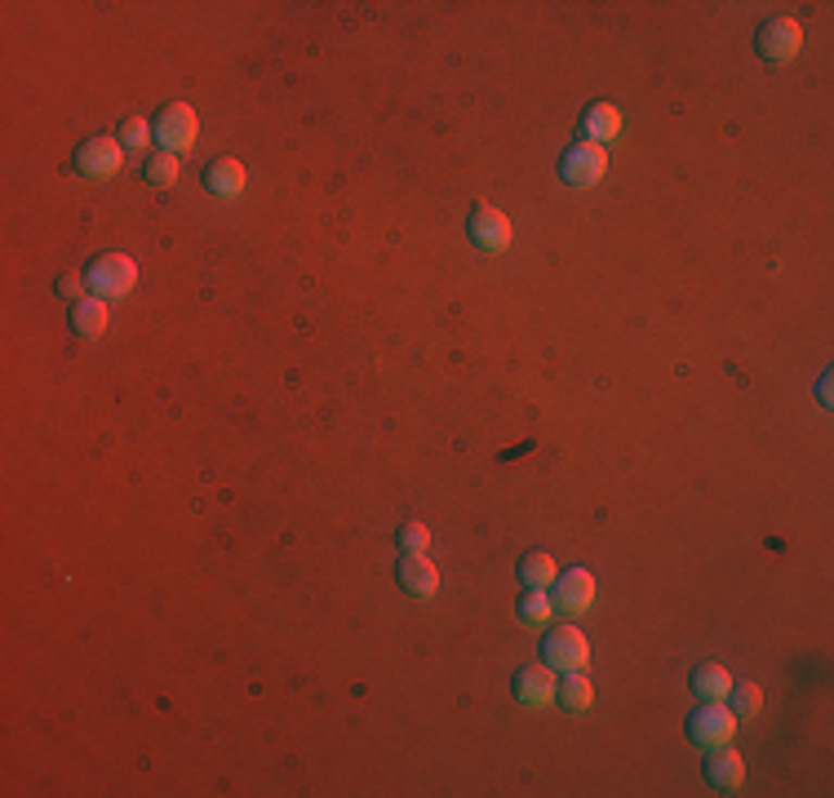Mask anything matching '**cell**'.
Returning a JSON list of instances; mask_svg holds the SVG:
<instances>
[{
    "label": "cell",
    "instance_id": "obj_7",
    "mask_svg": "<svg viewBox=\"0 0 834 798\" xmlns=\"http://www.w3.org/2000/svg\"><path fill=\"white\" fill-rule=\"evenodd\" d=\"M550 590H555L550 595L555 612L569 616V621H577V616H586L595 608V577L586 573V568H569V573H560Z\"/></svg>",
    "mask_w": 834,
    "mask_h": 798
},
{
    "label": "cell",
    "instance_id": "obj_20",
    "mask_svg": "<svg viewBox=\"0 0 834 798\" xmlns=\"http://www.w3.org/2000/svg\"><path fill=\"white\" fill-rule=\"evenodd\" d=\"M515 616H520V625H546V621L555 616V599H550V590H524Z\"/></svg>",
    "mask_w": 834,
    "mask_h": 798
},
{
    "label": "cell",
    "instance_id": "obj_16",
    "mask_svg": "<svg viewBox=\"0 0 834 798\" xmlns=\"http://www.w3.org/2000/svg\"><path fill=\"white\" fill-rule=\"evenodd\" d=\"M520 586L524 590H550L555 586V577H560V563H555L546 550H528L524 559H520Z\"/></svg>",
    "mask_w": 834,
    "mask_h": 798
},
{
    "label": "cell",
    "instance_id": "obj_21",
    "mask_svg": "<svg viewBox=\"0 0 834 798\" xmlns=\"http://www.w3.org/2000/svg\"><path fill=\"white\" fill-rule=\"evenodd\" d=\"M729 706H733L737 723H750V719H759V710H763V693L755 688V683H733Z\"/></svg>",
    "mask_w": 834,
    "mask_h": 798
},
{
    "label": "cell",
    "instance_id": "obj_12",
    "mask_svg": "<svg viewBox=\"0 0 834 798\" xmlns=\"http://www.w3.org/2000/svg\"><path fill=\"white\" fill-rule=\"evenodd\" d=\"M245 183H249L245 164L232 160V155H222V160H213V164L204 169V191L217 196V200H236V196H245Z\"/></svg>",
    "mask_w": 834,
    "mask_h": 798
},
{
    "label": "cell",
    "instance_id": "obj_19",
    "mask_svg": "<svg viewBox=\"0 0 834 798\" xmlns=\"http://www.w3.org/2000/svg\"><path fill=\"white\" fill-rule=\"evenodd\" d=\"M183 174V155H170V151H151L147 164H142V178L151 187H174Z\"/></svg>",
    "mask_w": 834,
    "mask_h": 798
},
{
    "label": "cell",
    "instance_id": "obj_13",
    "mask_svg": "<svg viewBox=\"0 0 834 798\" xmlns=\"http://www.w3.org/2000/svg\"><path fill=\"white\" fill-rule=\"evenodd\" d=\"M577 134H582V142H599V147L613 142L622 134V111L613 102H590L582 125H577Z\"/></svg>",
    "mask_w": 834,
    "mask_h": 798
},
{
    "label": "cell",
    "instance_id": "obj_2",
    "mask_svg": "<svg viewBox=\"0 0 834 798\" xmlns=\"http://www.w3.org/2000/svg\"><path fill=\"white\" fill-rule=\"evenodd\" d=\"M155 142L160 151H170V155H187L200 138V116H196V107L191 102H170V107H160L155 111Z\"/></svg>",
    "mask_w": 834,
    "mask_h": 798
},
{
    "label": "cell",
    "instance_id": "obj_17",
    "mask_svg": "<svg viewBox=\"0 0 834 798\" xmlns=\"http://www.w3.org/2000/svg\"><path fill=\"white\" fill-rule=\"evenodd\" d=\"M733 683H737V678H733L724 665H714V661H706V665L693 670V693H697L701 701H729Z\"/></svg>",
    "mask_w": 834,
    "mask_h": 798
},
{
    "label": "cell",
    "instance_id": "obj_22",
    "mask_svg": "<svg viewBox=\"0 0 834 798\" xmlns=\"http://www.w3.org/2000/svg\"><path fill=\"white\" fill-rule=\"evenodd\" d=\"M116 138H121V147H125V151H147V147L155 142V129H151L147 121L129 116V121L121 125V134H116Z\"/></svg>",
    "mask_w": 834,
    "mask_h": 798
},
{
    "label": "cell",
    "instance_id": "obj_15",
    "mask_svg": "<svg viewBox=\"0 0 834 798\" xmlns=\"http://www.w3.org/2000/svg\"><path fill=\"white\" fill-rule=\"evenodd\" d=\"M555 701H560L569 714H586V710L595 706V683L586 678V670H569V674H560Z\"/></svg>",
    "mask_w": 834,
    "mask_h": 798
},
{
    "label": "cell",
    "instance_id": "obj_18",
    "mask_svg": "<svg viewBox=\"0 0 834 798\" xmlns=\"http://www.w3.org/2000/svg\"><path fill=\"white\" fill-rule=\"evenodd\" d=\"M107 324H111V315H107V302H102V298H85V302L72 307V328H76L80 337H102Z\"/></svg>",
    "mask_w": 834,
    "mask_h": 798
},
{
    "label": "cell",
    "instance_id": "obj_10",
    "mask_svg": "<svg viewBox=\"0 0 834 798\" xmlns=\"http://www.w3.org/2000/svg\"><path fill=\"white\" fill-rule=\"evenodd\" d=\"M515 701L520 706H528V710H546V706H555V688H560V674H555L550 665H524L520 674H515Z\"/></svg>",
    "mask_w": 834,
    "mask_h": 798
},
{
    "label": "cell",
    "instance_id": "obj_14",
    "mask_svg": "<svg viewBox=\"0 0 834 798\" xmlns=\"http://www.w3.org/2000/svg\"><path fill=\"white\" fill-rule=\"evenodd\" d=\"M396 577H400L404 595H413V599H431V595L439 590V568H435L426 554H404Z\"/></svg>",
    "mask_w": 834,
    "mask_h": 798
},
{
    "label": "cell",
    "instance_id": "obj_8",
    "mask_svg": "<svg viewBox=\"0 0 834 798\" xmlns=\"http://www.w3.org/2000/svg\"><path fill=\"white\" fill-rule=\"evenodd\" d=\"M466 232H471V245L480 253H507L511 249V217L502 209H493V204H475L471 209Z\"/></svg>",
    "mask_w": 834,
    "mask_h": 798
},
{
    "label": "cell",
    "instance_id": "obj_3",
    "mask_svg": "<svg viewBox=\"0 0 834 798\" xmlns=\"http://www.w3.org/2000/svg\"><path fill=\"white\" fill-rule=\"evenodd\" d=\"M85 279H89V294L102 298V302L125 298V294H134V284H138V262L125 258V253H102V258H94Z\"/></svg>",
    "mask_w": 834,
    "mask_h": 798
},
{
    "label": "cell",
    "instance_id": "obj_9",
    "mask_svg": "<svg viewBox=\"0 0 834 798\" xmlns=\"http://www.w3.org/2000/svg\"><path fill=\"white\" fill-rule=\"evenodd\" d=\"M759 59L763 63H791L799 59V49H804V27L795 18H772L759 27Z\"/></svg>",
    "mask_w": 834,
    "mask_h": 798
},
{
    "label": "cell",
    "instance_id": "obj_6",
    "mask_svg": "<svg viewBox=\"0 0 834 798\" xmlns=\"http://www.w3.org/2000/svg\"><path fill=\"white\" fill-rule=\"evenodd\" d=\"M542 657L555 674H569V670H586L590 665V644L577 625H560V631H550L546 644H542Z\"/></svg>",
    "mask_w": 834,
    "mask_h": 798
},
{
    "label": "cell",
    "instance_id": "obj_11",
    "mask_svg": "<svg viewBox=\"0 0 834 798\" xmlns=\"http://www.w3.org/2000/svg\"><path fill=\"white\" fill-rule=\"evenodd\" d=\"M706 781H710V789H719V794H737V789L746 785V759H742L733 746L710 750V759H706Z\"/></svg>",
    "mask_w": 834,
    "mask_h": 798
},
{
    "label": "cell",
    "instance_id": "obj_24",
    "mask_svg": "<svg viewBox=\"0 0 834 798\" xmlns=\"http://www.w3.org/2000/svg\"><path fill=\"white\" fill-rule=\"evenodd\" d=\"M85 289H89L85 275H59V284H53V294L67 298V302H85Z\"/></svg>",
    "mask_w": 834,
    "mask_h": 798
},
{
    "label": "cell",
    "instance_id": "obj_1",
    "mask_svg": "<svg viewBox=\"0 0 834 798\" xmlns=\"http://www.w3.org/2000/svg\"><path fill=\"white\" fill-rule=\"evenodd\" d=\"M737 736V714L729 701H701L688 714V740L697 750H719V746H733Z\"/></svg>",
    "mask_w": 834,
    "mask_h": 798
},
{
    "label": "cell",
    "instance_id": "obj_4",
    "mask_svg": "<svg viewBox=\"0 0 834 798\" xmlns=\"http://www.w3.org/2000/svg\"><path fill=\"white\" fill-rule=\"evenodd\" d=\"M560 178H564L569 187H577V191L599 187V183L608 178V151H603L599 142H573V147L564 151V160H560Z\"/></svg>",
    "mask_w": 834,
    "mask_h": 798
},
{
    "label": "cell",
    "instance_id": "obj_5",
    "mask_svg": "<svg viewBox=\"0 0 834 798\" xmlns=\"http://www.w3.org/2000/svg\"><path fill=\"white\" fill-rule=\"evenodd\" d=\"M121 169H125V147H121V138L98 134V138L80 142V151H76V174H80V178L107 183V178H116Z\"/></svg>",
    "mask_w": 834,
    "mask_h": 798
},
{
    "label": "cell",
    "instance_id": "obj_23",
    "mask_svg": "<svg viewBox=\"0 0 834 798\" xmlns=\"http://www.w3.org/2000/svg\"><path fill=\"white\" fill-rule=\"evenodd\" d=\"M396 541L404 546V554H426L431 533H426V524H422V520H409V524H400V537H396Z\"/></svg>",
    "mask_w": 834,
    "mask_h": 798
}]
</instances>
